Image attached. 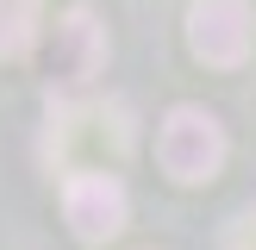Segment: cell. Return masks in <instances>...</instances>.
Segmentation results:
<instances>
[{
  "label": "cell",
  "instance_id": "cell-1",
  "mask_svg": "<svg viewBox=\"0 0 256 250\" xmlns=\"http://www.w3.org/2000/svg\"><path fill=\"white\" fill-rule=\"evenodd\" d=\"M156 156L162 169L175 175V182H212L225 162V125L212 119L206 106H169V119H162L156 132Z\"/></svg>",
  "mask_w": 256,
  "mask_h": 250
},
{
  "label": "cell",
  "instance_id": "cell-2",
  "mask_svg": "<svg viewBox=\"0 0 256 250\" xmlns=\"http://www.w3.org/2000/svg\"><path fill=\"white\" fill-rule=\"evenodd\" d=\"M250 38H256V12L244 0H194V6H188V44H194V56L212 62V69L244 62Z\"/></svg>",
  "mask_w": 256,
  "mask_h": 250
},
{
  "label": "cell",
  "instance_id": "cell-3",
  "mask_svg": "<svg viewBox=\"0 0 256 250\" xmlns=\"http://www.w3.org/2000/svg\"><path fill=\"white\" fill-rule=\"evenodd\" d=\"M62 212H69V225H75V238H82V244H106V238L125 232L132 200H125L119 175L82 169V175H69V188H62Z\"/></svg>",
  "mask_w": 256,
  "mask_h": 250
},
{
  "label": "cell",
  "instance_id": "cell-4",
  "mask_svg": "<svg viewBox=\"0 0 256 250\" xmlns=\"http://www.w3.org/2000/svg\"><path fill=\"white\" fill-rule=\"evenodd\" d=\"M50 69H56V82H62V88H82V82H94V75L106 69V25H100L88 6L62 12V25H56V56H50Z\"/></svg>",
  "mask_w": 256,
  "mask_h": 250
},
{
  "label": "cell",
  "instance_id": "cell-5",
  "mask_svg": "<svg viewBox=\"0 0 256 250\" xmlns=\"http://www.w3.org/2000/svg\"><path fill=\"white\" fill-rule=\"evenodd\" d=\"M38 25H44V6L38 0H0V62L25 56L38 44Z\"/></svg>",
  "mask_w": 256,
  "mask_h": 250
},
{
  "label": "cell",
  "instance_id": "cell-6",
  "mask_svg": "<svg viewBox=\"0 0 256 250\" xmlns=\"http://www.w3.org/2000/svg\"><path fill=\"white\" fill-rule=\"evenodd\" d=\"M238 250H256V244H238Z\"/></svg>",
  "mask_w": 256,
  "mask_h": 250
}]
</instances>
